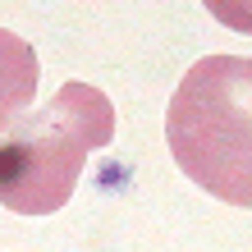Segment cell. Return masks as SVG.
<instances>
[{
    "label": "cell",
    "mask_w": 252,
    "mask_h": 252,
    "mask_svg": "<svg viewBox=\"0 0 252 252\" xmlns=\"http://www.w3.org/2000/svg\"><path fill=\"white\" fill-rule=\"evenodd\" d=\"M165 142L202 192L252 211V55H206L184 73Z\"/></svg>",
    "instance_id": "obj_1"
},
{
    "label": "cell",
    "mask_w": 252,
    "mask_h": 252,
    "mask_svg": "<svg viewBox=\"0 0 252 252\" xmlns=\"http://www.w3.org/2000/svg\"><path fill=\"white\" fill-rule=\"evenodd\" d=\"M110 96L78 78L64 83L0 142V206L14 216H55L78 188L83 160L110 147Z\"/></svg>",
    "instance_id": "obj_2"
},
{
    "label": "cell",
    "mask_w": 252,
    "mask_h": 252,
    "mask_svg": "<svg viewBox=\"0 0 252 252\" xmlns=\"http://www.w3.org/2000/svg\"><path fill=\"white\" fill-rule=\"evenodd\" d=\"M37 78H41L37 51L19 32L0 28V133L19 120L28 110V101L37 96Z\"/></svg>",
    "instance_id": "obj_3"
},
{
    "label": "cell",
    "mask_w": 252,
    "mask_h": 252,
    "mask_svg": "<svg viewBox=\"0 0 252 252\" xmlns=\"http://www.w3.org/2000/svg\"><path fill=\"white\" fill-rule=\"evenodd\" d=\"M202 5H206V14H211L220 28L252 37V0H202Z\"/></svg>",
    "instance_id": "obj_4"
}]
</instances>
